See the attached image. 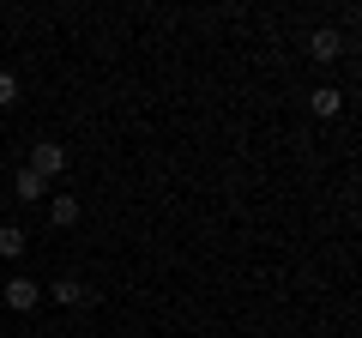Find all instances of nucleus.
<instances>
[{"label": "nucleus", "mask_w": 362, "mask_h": 338, "mask_svg": "<svg viewBox=\"0 0 362 338\" xmlns=\"http://www.w3.org/2000/svg\"><path fill=\"white\" fill-rule=\"evenodd\" d=\"M308 109H314L320 121L344 115V91H338V85H314V91H308Z\"/></svg>", "instance_id": "6"}, {"label": "nucleus", "mask_w": 362, "mask_h": 338, "mask_svg": "<svg viewBox=\"0 0 362 338\" xmlns=\"http://www.w3.org/2000/svg\"><path fill=\"white\" fill-rule=\"evenodd\" d=\"M78 218H85V206H78V194H49V223H54V230H73Z\"/></svg>", "instance_id": "5"}, {"label": "nucleus", "mask_w": 362, "mask_h": 338, "mask_svg": "<svg viewBox=\"0 0 362 338\" xmlns=\"http://www.w3.org/2000/svg\"><path fill=\"white\" fill-rule=\"evenodd\" d=\"M13 103H18V73L0 66V109H13Z\"/></svg>", "instance_id": "9"}, {"label": "nucleus", "mask_w": 362, "mask_h": 338, "mask_svg": "<svg viewBox=\"0 0 362 338\" xmlns=\"http://www.w3.org/2000/svg\"><path fill=\"white\" fill-rule=\"evenodd\" d=\"M344 30H332V25H320V30H314V37H308V61H320V66H332V61H344Z\"/></svg>", "instance_id": "2"}, {"label": "nucleus", "mask_w": 362, "mask_h": 338, "mask_svg": "<svg viewBox=\"0 0 362 338\" xmlns=\"http://www.w3.org/2000/svg\"><path fill=\"white\" fill-rule=\"evenodd\" d=\"M30 175H42V182H54V175H61V169H66V145H54V139H37V145H30Z\"/></svg>", "instance_id": "1"}, {"label": "nucleus", "mask_w": 362, "mask_h": 338, "mask_svg": "<svg viewBox=\"0 0 362 338\" xmlns=\"http://www.w3.org/2000/svg\"><path fill=\"white\" fill-rule=\"evenodd\" d=\"M25 247H30V235L18 223H0V260H25Z\"/></svg>", "instance_id": "8"}, {"label": "nucleus", "mask_w": 362, "mask_h": 338, "mask_svg": "<svg viewBox=\"0 0 362 338\" xmlns=\"http://www.w3.org/2000/svg\"><path fill=\"white\" fill-rule=\"evenodd\" d=\"M42 296H54L61 308H90V302H97V290H90V284H78V278H54V284L42 290Z\"/></svg>", "instance_id": "4"}, {"label": "nucleus", "mask_w": 362, "mask_h": 338, "mask_svg": "<svg viewBox=\"0 0 362 338\" xmlns=\"http://www.w3.org/2000/svg\"><path fill=\"white\" fill-rule=\"evenodd\" d=\"M0 296H6V308L30 314V308L42 302V284H37V278H25V272H18V278H6V290H0Z\"/></svg>", "instance_id": "3"}, {"label": "nucleus", "mask_w": 362, "mask_h": 338, "mask_svg": "<svg viewBox=\"0 0 362 338\" xmlns=\"http://www.w3.org/2000/svg\"><path fill=\"white\" fill-rule=\"evenodd\" d=\"M13 199L37 206V199H49V182H42V175H30V169H18V175H13Z\"/></svg>", "instance_id": "7"}]
</instances>
